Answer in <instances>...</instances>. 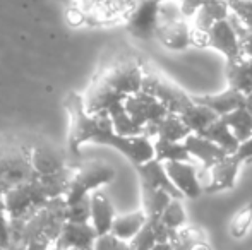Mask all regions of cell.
<instances>
[{
  "label": "cell",
  "mask_w": 252,
  "mask_h": 250,
  "mask_svg": "<svg viewBox=\"0 0 252 250\" xmlns=\"http://www.w3.org/2000/svg\"><path fill=\"white\" fill-rule=\"evenodd\" d=\"M65 108L70 118L69 129V151L74 158H79L81 146L86 142L105 144L113 149L120 151L134 165L146 163L155 158L153 153V140L146 136L137 137H122L113 132L112 120L108 115H91L84 110L83 96L69 94L65 98Z\"/></svg>",
  "instance_id": "6da1fadb"
},
{
  "label": "cell",
  "mask_w": 252,
  "mask_h": 250,
  "mask_svg": "<svg viewBox=\"0 0 252 250\" xmlns=\"http://www.w3.org/2000/svg\"><path fill=\"white\" fill-rule=\"evenodd\" d=\"M143 63L126 58L112 63L96 77L83 96V107L91 115H110L124 105V100L141 91Z\"/></svg>",
  "instance_id": "7a4b0ae2"
},
{
  "label": "cell",
  "mask_w": 252,
  "mask_h": 250,
  "mask_svg": "<svg viewBox=\"0 0 252 250\" xmlns=\"http://www.w3.org/2000/svg\"><path fill=\"white\" fill-rule=\"evenodd\" d=\"M155 38L173 52L186 50L190 45V23L184 16L179 0H163L158 3Z\"/></svg>",
  "instance_id": "3957f363"
},
{
  "label": "cell",
  "mask_w": 252,
  "mask_h": 250,
  "mask_svg": "<svg viewBox=\"0 0 252 250\" xmlns=\"http://www.w3.org/2000/svg\"><path fill=\"white\" fill-rule=\"evenodd\" d=\"M34 178L36 173L30 163V146L0 144V195Z\"/></svg>",
  "instance_id": "277c9868"
},
{
  "label": "cell",
  "mask_w": 252,
  "mask_h": 250,
  "mask_svg": "<svg viewBox=\"0 0 252 250\" xmlns=\"http://www.w3.org/2000/svg\"><path fill=\"white\" fill-rule=\"evenodd\" d=\"M141 91L151 94L153 98L159 101L166 108L168 113L180 115L190 103L192 98L182 91L175 83L166 79L161 72L151 69V67L143 65V83H141Z\"/></svg>",
  "instance_id": "5b68a950"
},
{
  "label": "cell",
  "mask_w": 252,
  "mask_h": 250,
  "mask_svg": "<svg viewBox=\"0 0 252 250\" xmlns=\"http://www.w3.org/2000/svg\"><path fill=\"white\" fill-rule=\"evenodd\" d=\"M115 178V171L112 167L103 163H91L74 170L72 178L69 182L65 194H63V202H77V200L88 199L93 192H96L101 185L108 184Z\"/></svg>",
  "instance_id": "8992f818"
},
{
  "label": "cell",
  "mask_w": 252,
  "mask_h": 250,
  "mask_svg": "<svg viewBox=\"0 0 252 250\" xmlns=\"http://www.w3.org/2000/svg\"><path fill=\"white\" fill-rule=\"evenodd\" d=\"M137 0H74L72 9L83 16L84 24H112L127 21Z\"/></svg>",
  "instance_id": "52a82bcc"
},
{
  "label": "cell",
  "mask_w": 252,
  "mask_h": 250,
  "mask_svg": "<svg viewBox=\"0 0 252 250\" xmlns=\"http://www.w3.org/2000/svg\"><path fill=\"white\" fill-rule=\"evenodd\" d=\"M2 197L9 220H26L50 200L45 195L36 178L23 185H17L7 194H3Z\"/></svg>",
  "instance_id": "ba28073f"
},
{
  "label": "cell",
  "mask_w": 252,
  "mask_h": 250,
  "mask_svg": "<svg viewBox=\"0 0 252 250\" xmlns=\"http://www.w3.org/2000/svg\"><path fill=\"white\" fill-rule=\"evenodd\" d=\"M240 161L233 154H226L220 161H216L208 170L201 171L199 182L202 185V192L206 194H218L223 190L235 187L237 177L240 171Z\"/></svg>",
  "instance_id": "9c48e42d"
},
{
  "label": "cell",
  "mask_w": 252,
  "mask_h": 250,
  "mask_svg": "<svg viewBox=\"0 0 252 250\" xmlns=\"http://www.w3.org/2000/svg\"><path fill=\"white\" fill-rule=\"evenodd\" d=\"M124 110L137 125L143 127V134L144 127L155 124L168 113L166 108L156 98H153L151 94L144 93V91H137V93L127 96L124 100Z\"/></svg>",
  "instance_id": "30bf717a"
},
{
  "label": "cell",
  "mask_w": 252,
  "mask_h": 250,
  "mask_svg": "<svg viewBox=\"0 0 252 250\" xmlns=\"http://www.w3.org/2000/svg\"><path fill=\"white\" fill-rule=\"evenodd\" d=\"M206 47L215 48L221 55H225L226 60H237L242 57V47L237 33L233 31L228 19L216 21L208 31H206Z\"/></svg>",
  "instance_id": "8fae6325"
},
{
  "label": "cell",
  "mask_w": 252,
  "mask_h": 250,
  "mask_svg": "<svg viewBox=\"0 0 252 250\" xmlns=\"http://www.w3.org/2000/svg\"><path fill=\"white\" fill-rule=\"evenodd\" d=\"M165 165V170L168 178L172 180L173 187L179 190L182 197L196 199L202 194V185L199 182V171L196 170L190 161H168Z\"/></svg>",
  "instance_id": "7c38bea8"
},
{
  "label": "cell",
  "mask_w": 252,
  "mask_h": 250,
  "mask_svg": "<svg viewBox=\"0 0 252 250\" xmlns=\"http://www.w3.org/2000/svg\"><path fill=\"white\" fill-rule=\"evenodd\" d=\"M158 3L159 2L156 0H137L126 21L132 36L139 40L155 38L156 23H158Z\"/></svg>",
  "instance_id": "4fadbf2b"
},
{
  "label": "cell",
  "mask_w": 252,
  "mask_h": 250,
  "mask_svg": "<svg viewBox=\"0 0 252 250\" xmlns=\"http://www.w3.org/2000/svg\"><path fill=\"white\" fill-rule=\"evenodd\" d=\"M96 238L98 235L90 224V221L88 223L65 221L55 244L65 250H93Z\"/></svg>",
  "instance_id": "5bb4252c"
},
{
  "label": "cell",
  "mask_w": 252,
  "mask_h": 250,
  "mask_svg": "<svg viewBox=\"0 0 252 250\" xmlns=\"http://www.w3.org/2000/svg\"><path fill=\"white\" fill-rule=\"evenodd\" d=\"M30 163L36 177H45L67 167L65 156L50 144H34L30 146Z\"/></svg>",
  "instance_id": "9a60e30c"
},
{
  "label": "cell",
  "mask_w": 252,
  "mask_h": 250,
  "mask_svg": "<svg viewBox=\"0 0 252 250\" xmlns=\"http://www.w3.org/2000/svg\"><path fill=\"white\" fill-rule=\"evenodd\" d=\"M182 142H184V146H186L189 156L196 158L201 163V171L208 170L216 161H220L221 158H225L226 154H228L220 146H216L215 142H211V140L199 136V134H189Z\"/></svg>",
  "instance_id": "2e32d148"
},
{
  "label": "cell",
  "mask_w": 252,
  "mask_h": 250,
  "mask_svg": "<svg viewBox=\"0 0 252 250\" xmlns=\"http://www.w3.org/2000/svg\"><path fill=\"white\" fill-rule=\"evenodd\" d=\"M136 168H137V175H139L141 184L143 185H148V187L158 189V190H165V192L170 194L173 199H182L179 190L173 187L172 180H170L168 175H166L165 165H163L161 161L151 158V160H148L146 163L137 165Z\"/></svg>",
  "instance_id": "e0dca14e"
},
{
  "label": "cell",
  "mask_w": 252,
  "mask_h": 250,
  "mask_svg": "<svg viewBox=\"0 0 252 250\" xmlns=\"http://www.w3.org/2000/svg\"><path fill=\"white\" fill-rule=\"evenodd\" d=\"M192 101L201 103L204 107H208L209 110L215 111L218 117L230 113V111L237 110V108L244 107L247 101V96H244L242 93L232 89V87H226L225 91L216 94H202V96H192Z\"/></svg>",
  "instance_id": "ac0fdd59"
},
{
  "label": "cell",
  "mask_w": 252,
  "mask_h": 250,
  "mask_svg": "<svg viewBox=\"0 0 252 250\" xmlns=\"http://www.w3.org/2000/svg\"><path fill=\"white\" fill-rule=\"evenodd\" d=\"M115 209H113L110 199L101 192H93L90 195V224L94 228L96 235L110 233L113 218H115Z\"/></svg>",
  "instance_id": "d6986e66"
},
{
  "label": "cell",
  "mask_w": 252,
  "mask_h": 250,
  "mask_svg": "<svg viewBox=\"0 0 252 250\" xmlns=\"http://www.w3.org/2000/svg\"><path fill=\"white\" fill-rule=\"evenodd\" d=\"M189 134V129L184 125L180 117L175 113H166L158 122L144 127V136L150 137V139L151 137H155V139L158 137V139L166 140H184Z\"/></svg>",
  "instance_id": "ffe728a7"
},
{
  "label": "cell",
  "mask_w": 252,
  "mask_h": 250,
  "mask_svg": "<svg viewBox=\"0 0 252 250\" xmlns=\"http://www.w3.org/2000/svg\"><path fill=\"white\" fill-rule=\"evenodd\" d=\"M226 79L228 87L242 93L244 96L252 94V58L240 57L226 63Z\"/></svg>",
  "instance_id": "44dd1931"
},
{
  "label": "cell",
  "mask_w": 252,
  "mask_h": 250,
  "mask_svg": "<svg viewBox=\"0 0 252 250\" xmlns=\"http://www.w3.org/2000/svg\"><path fill=\"white\" fill-rule=\"evenodd\" d=\"M179 117L184 122V125L189 129L190 134H201L211 122H215L218 118V115L213 110H209L208 107H204V105L192 101Z\"/></svg>",
  "instance_id": "7402d4cb"
},
{
  "label": "cell",
  "mask_w": 252,
  "mask_h": 250,
  "mask_svg": "<svg viewBox=\"0 0 252 250\" xmlns=\"http://www.w3.org/2000/svg\"><path fill=\"white\" fill-rule=\"evenodd\" d=\"M199 136L209 139L211 142H215L216 146H220L223 151H226L228 154L235 153L237 147H239V144H240L239 140H237V137L232 134L230 127L225 124V120H223L221 117H218L215 122H211V124L206 127Z\"/></svg>",
  "instance_id": "603a6c76"
},
{
  "label": "cell",
  "mask_w": 252,
  "mask_h": 250,
  "mask_svg": "<svg viewBox=\"0 0 252 250\" xmlns=\"http://www.w3.org/2000/svg\"><path fill=\"white\" fill-rule=\"evenodd\" d=\"M144 223H146V214H144L143 211H136V213H129V214H120V216L113 218L110 233H112L113 237L119 238V240L129 242L130 238L143 228Z\"/></svg>",
  "instance_id": "cb8c5ba5"
},
{
  "label": "cell",
  "mask_w": 252,
  "mask_h": 250,
  "mask_svg": "<svg viewBox=\"0 0 252 250\" xmlns=\"http://www.w3.org/2000/svg\"><path fill=\"white\" fill-rule=\"evenodd\" d=\"M153 153H155V160L161 161V163H168V161H190V156L182 140H166L156 137L153 140Z\"/></svg>",
  "instance_id": "d4e9b609"
},
{
  "label": "cell",
  "mask_w": 252,
  "mask_h": 250,
  "mask_svg": "<svg viewBox=\"0 0 252 250\" xmlns=\"http://www.w3.org/2000/svg\"><path fill=\"white\" fill-rule=\"evenodd\" d=\"M221 118L225 120V124L230 127V130H232V134L237 137L239 142L249 139L252 136V115H251V111L247 110L246 105L237 108V110L230 111V113L223 115Z\"/></svg>",
  "instance_id": "484cf974"
},
{
  "label": "cell",
  "mask_w": 252,
  "mask_h": 250,
  "mask_svg": "<svg viewBox=\"0 0 252 250\" xmlns=\"http://www.w3.org/2000/svg\"><path fill=\"white\" fill-rule=\"evenodd\" d=\"M141 190H143V213L146 214V218H159L166 204L173 199L165 190L153 189L143 184H141Z\"/></svg>",
  "instance_id": "4316f807"
},
{
  "label": "cell",
  "mask_w": 252,
  "mask_h": 250,
  "mask_svg": "<svg viewBox=\"0 0 252 250\" xmlns=\"http://www.w3.org/2000/svg\"><path fill=\"white\" fill-rule=\"evenodd\" d=\"M159 223L163 226H166L168 230L175 231V230H180L182 226L187 224V214H186V209H184L182 202L180 199H172L166 207L163 209V213L159 214Z\"/></svg>",
  "instance_id": "83f0119b"
},
{
  "label": "cell",
  "mask_w": 252,
  "mask_h": 250,
  "mask_svg": "<svg viewBox=\"0 0 252 250\" xmlns=\"http://www.w3.org/2000/svg\"><path fill=\"white\" fill-rule=\"evenodd\" d=\"M110 120H112V127H113V132L117 136H122V137H137V136H144L143 134V127H139L129 115L126 113V110L119 108L115 110L112 115H110Z\"/></svg>",
  "instance_id": "f1b7e54d"
},
{
  "label": "cell",
  "mask_w": 252,
  "mask_h": 250,
  "mask_svg": "<svg viewBox=\"0 0 252 250\" xmlns=\"http://www.w3.org/2000/svg\"><path fill=\"white\" fill-rule=\"evenodd\" d=\"M252 230V200L242 206L230 220L228 231L233 238H244Z\"/></svg>",
  "instance_id": "f546056e"
},
{
  "label": "cell",
  "mask_w": 252,
  "mask_h": 250,
  "mask_svg": "<svg viewBox=\"0 0 252 250\" xmlns=\"http://www.w3.org/2000/svg\"><path fill=\"white\" fill-rule=\"evenodd\" d=\"M65 221L88 223L90 221V197L77 200V202L65 204Z\"/></svg>",
  "instance_id": "4dcf8cb0"
},
{
  "label": "cell",
  "mask_w": 252,
  "mask_h": 250,
  "mask_svg": "<svg viewBox=\"0 0 252 250\" xmlns=\"http://www.w3.org/2000/svg\"><path fill=\"white\" fill-rule=\"evenodd\" d=\"M228 10L247 28H252V0H226Z\"/></svg>",
  "instance_id": "1f68e13d"
},
{
  "label": "cell",
  "mask_w": 252,
  "mask_h": 250,
  "mask_svg": "<svg viewBox=\"0 0 252 250\" xmlns=\"http://www.w3.org/2000/svg\"><path fill=\"white\" fill-rule=\"evenodd\" d=\"M93 250H129V244L124 240H119L112 233L100 235L94 242Z\"/></svg>",
  "instance_id": "d6a6232c"
},
{
  "label": "cell",
  "mask_w": 252,
  "mask_h": 250,
  "mask_svg": "<svg viewBox=\"0 0 252 250\" xmlns=\"http://www.w3.org/2000/svg\"><path fill=\"white\" fill-rule=\"evenodd\" d=\"M0 245L10 247L9 238V216H7L5 206H3V197L0 195Z\"/></svg>",
  "instance_id": "836d02e7"
},
{
  "label": "cell",
  "mask_w": 252,
  "mask_h": 250,
  "mask_svg": "<svg viewBox=\"0 0 252 250\" xmlns=\"http://www.w3.org/2000/svg\"><path fill=\"white\" fill-rule=\"evenodd\" d=\"M233 156H235L242 165L252 161V136L249 139L242 140V142L239 144V147H237V151L233 153Z\"/></svg>",
  "instance_id": "e575fe53"
},
{
  "label": "cell",
  "mask_w": 252,
  "mask_h": 250,
  "mask_svg": "<svg viewBox=\"0 0 252 250\" xmlns=\"http://www.w3.org/2000/svg\"><path fill=\"white\" fill-rule=\"evenodd\" d=\"M50 242H47V240H30V242H26V244L23 245V250H48L50 249Z\"/></svg>",
  "instance_id": "d590c367"
},
{
  "label": "cell",
  "mask_w": 252,
  "mask_h": 250,
  "mask_svg": "<svg viewBox=\"0 0 252 250\" xmlns=\"http://www.w3.org/2000/svg\"><path fill=\"white\" fill-rule=\"evenodd\" d=\"M151 250H172L170 244H156Z\"/></svg>",
  "instance_id": "8d00e7d4"
},
{
  "label": "cell",
  "mask_w": 252,
  "mask_h": 250,
  "mask_svg": "<svg viewBox=\"0 0 252 250\" xmlns=\"http://www.w3.org/2000/svg\"><path fill=\"white\" fill-rule=\"evenodd\" d=\"M246 107H247V110H249L251 115H252V100H249V98H247V101H246Z\"/></svg>",
  "instance_id": "74e56055"
},
{
  "label": "cell",
  "mask_w": 252,
  "mask_h": 250,
  "mask_svg": "<svg viewBox=\"0 0 252 250\" xmlns=\"http://www.w3.org/2000/svg\"><path fill=\"white\" fill-rule=\"evenodd\" d=\"M48 250H65V249H62L60 245H57V244H52V245H50V249H48Z\"/></svg>",
  "instance_id": "f35d334b"
},
{
  "label": "cell",
  "mask_w": 252,
  "mask_h": 250,
  "mask_svg": "<svg viewBox=\"0 0 252 250\" xmlns=\"http://www.w3.org/2000/svg\"><path fill=\"white\" fill-rule=\"evenodd\" d=\"M0 250H9V247H2V245H0Z\"/></svg>",
  "instance_id": "ab89813d"
}]
</instances>
